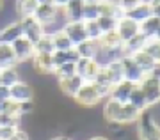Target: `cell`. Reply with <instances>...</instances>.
<instances>
[{
	"instance_id": "8",
	"label": "cell",
	"mask_w": 160,
	"mask_h": 140,
	"mask_svg": "<svg viewBox=\"0 0 160 140\" xmlns=\"http://www.w3.org/2000/svg\"><path fill=\"white\" fill-rule=\"evenodd\" d=\"M116 32H118V36H119V39L123 41V43H126L128 39H132L135 34L141 32V28H139V23L133 22V20H130L128 16H123L118 20V25H116Z\"/></svg>"
},
{
	"instance_id": "51",
	"label": "cell",
	"mask_w": 160,
	"mask_h": 140,
	"mask_svg": "<svg viewBox=\"0 0 160 140\" xmlns=\"http://www.w3.org/2000/svg\"><path fill=\"white\" fill-rule=\"evenodd\" d=\"M0 69H2V67H0Z\"/></svg>"
},
{
	"instance_id": "43",
	"label": "cell",
	"mask_w": 160,
	"mask_h": 140,
	"mask_svg": "<svg viewBox=\"0 0 160 140\" xmlns=\"http://www.w3.org/2000/svg\"><path fill=\"white\" fill-rule=\"evenodd\" d=\"M9 99V87L6 85H0V101Z\"/></svg>"
},
{
	"instance_id": "35",
	"label": "cell",
	"mask_w": 160,
	"mask_h": 140,
	"mask_svg": "<svg viewBox=\"0 0 160 140\" xmlns=\"http://www.w3.org/2000/svg\"><path fill=\"white\" fill-rule=\"evenodd\" d=\"M22 117L20 115H12L7 112H0V126H12V128H20Z\"/></svg>"
},
{
	"instance_id": "23",
	"label": "cell",
	"mask_w": 160,
	"mask_h": 140,
	"mask_svg": "<svg viewBox=\"0 0 160 140\" xmlns=\"http://www.w3.org/2000/svg\"><path fill=\"white\" fill-rule=\"evenodd\" d=\"M11 66H18L12 46L7 43H0V67H11Z\"/></svg>"
},
{
	"instance_id": "17",
	"label": "cell",
	"mask_w": 160,
	"mask_h": 140,
	"mask_svg": "<svg viewBox=\"0 0 160 140\" xmlns=\"http://www.w3.org/2000/svg\"><path fill=\"white\" fill-rule=\"evenodd\" d=\"M82 9H84V0H71L62 7L66 22H78L82 20Z\"/></svg>"
},
{
	"instance_id": "42",
	"label": "cell",
	"mask_w": 160,
	"mask_h": 140,
	"mask_svg": "<svg viewBox=\"0 0 160 140\" xmlns=\"http://www.w3.org/2000/svg\"><path fill=\"white\" fill-rule=\"evenodd\" d=\"M66 57H68V62H73V64H77V60L80 59L78 51L75 50V46H73V48H69V50L66 51Z\"/></svg>"
},
{
	"instance_id": "10",
	"label": "cell",
	"mask_w": 160,
	"mask_h": 140,
	"mask_svg": "<svg viewBox=\"0 0 160 140\" xmlns=\"http://www.w3.org/2000/svg\"><path fill=\"white\" fill-rule=\"evenodd\" d=\"M75 67H77V75H80L86 82H92L102 66L94 59H78Z\"/></svg>"
},
{
	"instance_id": "25",
	"label": "cell",
	"mask_w": 160,
	"mask_h": 140,
	"mask_svg": "<svg viewBox=\"0 0 160 140\" xmlns=\"http://www.w3.org/2000/svg\"><path fill=\"white\" fill-rule=\"evenodd\" d=\"M52 34V41H53V48L55 50H62V51H68L69 48H73V43L69 41V37L62 32V28H59L55 32H50Z\"/></svg>"
},
{
	"instance_id": "30",
	"label": "cell",
	"mask_w": 160,
	"mask_h": 140,
	"mask_svg": "<svg viewBox=\"0 0 160 140\" xmlns=\"http://www.w3.org/2000/svg\"><path fill=\"white\" fill-rule=\"evenodd\" d=\"M128 103H130V105H133L135 108H139L141 112L148 108V103H146V98H144L142 90H141V87H139V85H135V87L132 89V92H130V98H128Z\"/></svg>"
},
{
	"instance_id": "41",
	"label": "cell",
	"mask_w": 160,
	"mask_h": 140,
	"mask_svg": "<svg viewBox=\"0 0 160 140\" xmlns=\"http://www.w3.org/2000/svg\"><path fill=\"white\" fill-rule=\"evenodd\" d=\"M146 2H148L149 9H151V14L160 18V0H146Z\"/></svg>"
},
{
	"instance_id": "9",
	"label": "cell",
	"mask_w": 160,
	"mask_h": 140,
	"mask_svg": "<svg viewBox=\"0 0 160 140\" xmlns=\"http://www.w3.org/2000/svg\"><path fill=\"white\" fill-rule=\"evenodd\" d=\"M121 64H123V71H125V80L132 82V84H139L141 80L144 78V71L137 66V62L133 60L130 55H125L121 59Z\"/></svg>"
},
{
	"instance_id": "1",
	"label": "cell",
	"mask_w": 160,
	"mask_h": 140,
	"mask_svg": "<svg viewBox=\"0 0 160 140\" xmlns=\"http://www.w3.org/2000/svg\"><path fill=\"white\" fill-rule=\"evenodd\" d=\"M137 85L141 87L144 98H146L148 108L158 105L160 103V67H157L155 71H151L148 75H144V78Z\"/></svg>"
},
{
	"instance_id": "4",
	"label": "cell",
	"mask_w": 160,
	"mask_h": 140,
	"mask_svg": "<svg viewBox=\"0 0 160 140\" xmlns=\"http://www.w3.org/2000/svg\"><path fill=\"white\" fill-rule=\"evenodd\" d=\"M73 99L78 103L80 107H96L98 103L102 101V96L98 94L96 85L92 82H84Z\"/></svg>"
},
{
	"instance_id": "38",
	"label": "cell",
	"mask_w": 160,
	"mask_h": 140,
	"mask_svg": "<svg viewBox=\"0 0 160 140\" xmlns=\"http://www.w3.org/2000/svg\"><path fill=\"white\" fill-rule=\"evenodd\" d=\"M142 2H146V0H119V4H118V6L121 7V11L125 12V11H130L132 7L142 4Z\"/></svg>"
},
{
	"instance_id": "26",
	"label": "cell",
	"mask_w": 160,
	"mask_h": 140,
	"mask_svg": "<svg viewBox=\"0 0 160 140\" xmlns=\"http://www.w3.org/2000/svg\"><path fill=\"white\" fill-rule=\"evenodd\" d=\"M146 36L144 34H135L132 39H128L126 43H123V46H125V53L126 55H132V53H135V51H139V50H142L144 48V45H146Z\"/></svg>"
},
{
	"instance_id": "31",
	"label": "cell",
	"mask_w": 160,
	"mask_h": 140,
	"mask_svg": "<svg viewBox=\"0 0 160 140\" xmlns=\"http://www.w3.org/2000/svg\"><path fill=\"white\" fill-rule=\"evenodd\" d=\"M98 43V48H110V46H116V45H121L123 41L119 39V36H118V32L116 30H112V32H105L102 34V37L96 41Z\"/></svg>"
},
{
	"instance_id": "34",
	"label": "cell",
	"mask_w": 160,
	"mask_h": 140,
	"mask_svg": "<svg viewBox=\"0 0 160 140\" xmlns=\"http://www.w3.org/2000/svg\"><path fill=\"white\" fill-rule=\"evenodd\" d=\"M86 23V34H87V39H92V41H98L102 37V28L98 27L96 20H89V22H84Z\"/></svg>"
},
{
	"instance_id": "44",
	"label": "cell",
	"mask_w": 160,
	"mask_h": 140,
	"mask_svg": "<svg viewBox=\"0 0 160 140\" xmlns=\"http://www.w3.org/2000/svg\"><path fill=\"white\" fill-rule=\"evenodd\" d=\"M68 2H71V0H52V4H55V6L59 7V9H62Z\"/></svg>"
},
{
	"instance_id": "20",
	"label": "cell",
	"mask_w": 160,
	"mask_h": 140,
	"mask_svg": "<svg viewBox=\"0 0 160 140\" xmlns=\"http://www.w3.org/2000/svg\"><path fill=\"white\" fill-rule=\"evenodd\" d=\"M105 71L109 73V78L112 82V85L121 82V80H125V71H123V64H121V59L118 60H110L109 64H105Z\"/></svg>"
},
{
	"instance_id": "24",
	"label": "cell",
	"mask_w": 160,
	"mask_h": 140,
	"mask_svg": "<svg viewBox=\"0 0 160 140\" xmlns=\"http://www.w3.org/2000/svg\"><path fill=\"white\" fill-rule=\"evenodd\" d=\"M18 80H20V71H18L16 66L2 67V69H0V85L11 87L12 84H16Z\"/></svg>"
},
{
	"instance_id": "19",
	"label": "cell",
	"mask_w": 160,
	"mask_h": 140,
	"mask_svg": "<svg viewBox=\"0 0 160 140\" xmlns=\"http://www.w3.org/2000/svg\"><path fill=\"white\" fill-rule=\"evenodd\" d=\"M121 101H116L112 98H107V103L103 107V115L107 121H114V123H119V115H121Z\"/></svg>"
},
{
	"instance_id": "29",
	"label": "cell",
	"mask_w": 160,
	"mask_h": 140,
	"mask_svg": "<svg viewBox=\"0 0 160 140\" xmlns=\"http://www.w3.org/2000/svg\"><path fill=\"white\" fill-rule=\"evenodd\" d=\"M160 23V18L158 16H148L144 22L139 23V28H141V34H144L146 37H153L155 32H157V27H158Z\"/></svg>"
},
{
	"instance_id": "50",
	"label": "cell",
	"mask_w": 160,
	"mask_h": 140,
	"mask_svg": "<svg viewBox=\"0 0 160 140\" xmlns=\"http://www.w3.org/2000/svg\"><path fill=\"white\" fill-rule=\"evenodd\" d=\"M38 2L41 4V2H52V0H38Z\"/></svg>"
},
{
	"instance_id": "33",
	"label": "cell",
	"mask_w": 160,
	"mask_h": 140,
	"mask_svg": "<svg viewBox=\"0 0 160 140\" xmlns=\"http://www.w3.org/2000/svg\"><path fill=\"white\" fill-rule=\"evenodd\" d=\"M75 73H77V67L73 62H64L53 69V75H57V78H68V76H73Z\"/></svg>"
},
{
	"instance_id": "12",
	"label": "cell",
	"mask_w": 160,
	"mask_h": 140,
	"mask_svg": "<svg viewBox=\"0 0 160 140\" xmlns=\"http://www.w3.org/2000/svg\"><path fill=\"white\" fill-rule=\"evenodd\" d=\"M30 62H32V69L38 75H52L55 69L53 60H52V53H34Z\"/></svg>"
},
{
	"instance_id": "48",
	"label": "cell",
	"mask_w": 160,
	"mask_h": 140,
	"mask_svg": "<svg viewBox=\"0 0 160 140\" xmlns=\"http://www.w3.org/2000/svg\"><path fill=\"white\" fill-rule=\"evenodd\" d=\"M153 37H157V39H160V23H158V27H157V32H155Z\"/></svg>"
},
{
	"instance_id": "32",
	"label": "cell",
	"mask_w": 160,
	"mask_h": 140,
	"mask_svg": "<svg viewBox=\"0 0 160 140\" xmlns=\"http://www.w3.org/2000/svg\"><path fill=\"white\" fill-rule=\"evenodd\" d=\"M96 23L98 27L102 28V32H112L116 30V25H118V18L114 16H98L96 18Z\"/></svg>"
},
{
	"instance_id": "11",
	"label": "cell",
	"mask_w": 160,
	"mask_h": 140,
	"mask_svg": "<svg viewBox=\"0 0 160 140\" xmlns=\"http://www.w3.org/2000/svg\"><path fill=\"white\" fill-rule=\"evenodd\" d=\"M9 98L14 101H29L34 99V89L29 82L18 80L16 84H12L9 87Z\"/></svg>"
},
{
	"instance_id": "46",
	"label": "cell",
	"mask_w": 160,
	"mask_h": 140,
	"mask_svg": "<svg viewBox=\"0 0 160 140\" xmlns=\"http://www.w3.org/2000/svg\"><path fill=\"white\" fill-rule=\"evenodd\" d=\"M87 140H109L107 137H102V135H96V137H91V138H87Z\"/></svg>"
},
{
	"instance_id": "45",
	"label": "cell",
	"mask_w": 160,
	"mask_h": 140,
	"mask_svg": "<svg viewBox=\"0 0 160 140\" xmlns=\"http://www.w3.org/2000/svg\"><path fill=\"white\" fill-rule=\"evenodd\" d=\"M48 140H73L71 137H68V135H55V137H52V138Z\"/></svg>"
},
{
	"instance_id": "2",
	"label": "cell",
	"mask_w": 160,
	"mask_h": 140,
	"mask_svg": "<svg viewBox=\"0 0 160 140\" xmlns=\"http://www.w3.org/2000/svg\"><path fill=\"white\" fill-rule=\"evenodd\" d=\"M137 124L139 140H160V123H157L151 108H146L141 112Z\"/></svg>"
},
{
	"instance_id": "13",
	"label": "cell",
	"mask_w": 160,
	"mask_h": 140,
	"mask_svg": "<svg viewBox=\"0 0 160 140\" xmlns=\"http://www.w3.org/2000/svg\"><path fill=\"white\" fill-rule=\"evenodd\" d=\"M84 82L86 80L82 78L80 75L75 73L73 76H68V78H59V89H61L62 94L69 96V98H75V94L78 92V89L82 87Z\"/></svg>"
},
{
	"instance_id": "6",
	"label": "cell",
	"mask_w": 160,
	"mask_h": 140,
	"mask_svg": "<svg viewBox=\"0 0 160 140\" xmlns=\"http://www.w3.org/2000/svg\"><path fill=\"white\" fill-rule=\"evenodd\" d=\"M11 46H12V51H14V57H16L18 64L29 62L32 59V55H34V45H32V41H29L23 36H20L18 39L12 41Z\"/></svg>"
},
{
	"instance_id": "49",
	"label": "cell",
	"mask_w": 160,
	"mask_h": 140,
	"mask_svg": "<svg viewBox=\"0 0 160 140\" xmlns=\"http://www.w3.org/2000/svg\"><path fill=\"white\" fill-rule=\"evenodd\" d=\"M2 9H4V0H0V12H2Z\"/></svg>"
},
{
	"instance_id": "39",
	"label": "cell",
	"mask_w": 160,
	"mask_h": 140,
	"mask_svg": "<svg viewBox=\"0 0 160 140\" xmlns=\"http://www.w3.org/2000/svg\"><path fill=\"white\" fill-rule=\"evenodd\" d=\"M14 131H16V128H12V126H0V140H9Z\"/></svg>"
},
{
	"instance_id": "37",
	"label": "cell",
	"mask_w": 160,
	"mask_h": 140,
	"mask_svg": "<svg viewBox=\"0 0 160 140\" xmlns=\"http://www.w3.org/2000/svg\"><path fill=\"white\" fill-rule=\"evenodd\" d=\"M52 60H53V66L57 67L64 62H68V57H66V51L62 50H53L52 51Z\"/></svg>"
},
{
	"instance_id": "3",
	"label": "cell",
	"mask_w": 160,
	"mask_h": 140,
	"mask_svg": "<svg viewBox=\"0 0 160 140\" xmlns=\"http://www.w3.org/2000/svg\"><path fill=\"white\" fill-rule=\"evenodd\" d=\"M59 9L55 4H52V2H41V4H38V9H36L34 16L38 18V22L46 28L53 27L55 23L59 22Z\"/></svg>"
},
{
	"instance_id": "14",
	"label": "cell",
	"mask_w": 160,
	"mask_h": 140,
	"mask_svg": "<svg viewBox=\"0 0 160 140\" xmlns=\"http://www.w3.org/2000/svg\"><path fill=\"white\" fill-rule=\"evenodd\" d=\"M135 85L137 84H132V82H128V80H121V82H118V84L112 85L109 98H112V99H116V101H121V103H126L128 98H130L132 89H133Z\"/></svg>"
},
{
	"instance_id": "21",
	"label": "cell",
	"mask_w": 160,
	"mask_h": 140,
	"mask_svg": "<svg viewBox=\"0 0 160 140\" xmlns=\"http://www.w3.org/2000/svg\"><path fill=\"white\" fill-rule=\"evenodd\" d=\"M38 0H14V12L18 16H32L38 9Z\"/></svg>"
},
{
	"instance_id": "18",
	"label": "cell",
	"mask_w": 160,
	"mask_h": 140,
	"mask_svg": "<svg viewBox=\"0 0 160 140\" xmlns=\"http://www.w3.org/2000/svg\"><path fill=\"white\" fill-rule=\"evenodd\" d=\"M75 50L78 51L80 59H94L98 53V43L92 39H84L82 43L75 45Z\"/></svg>"
},
{
	"instance_id": "28",
	"label": "cell",
	"mask_w": 160,
	"mask_h": 140,
	"mask_svg": "<svg viewBox=\"0 0 160 140\" xmlns=\"http://www.w3.org/2000/svg\"><path fill=\"white\" fill-rule=\"evenodd\" d=\"M100 16V6L98 0H84V9H82V20L89 22V20H96Z\"/></svg>"
},
{
	"instance_id": "15",
	"label": "cell",
	"mask_w": 160,
	"mask_h": 140,
	"mask_svg": "<svg viewBox=\"0 0 160 140\" xmlns=\"http://www.w3.org/2000/svg\"><path fill=\"white\" fill-rule=\"evenodd\" d=\"M130 57H132L135 62H137V66L141 67V69H142L146 75L151 73V71H155V69L158 67V64H157V60H155V57L149 55L148 51H144V50L135 51V53H132Z\"/></svg>"
},
{
	"instance_id": "27",
	"label": "cell",
	"mask_w": 160,
	"mask_h": 140,
	"mask_svg": "<svg viewBox=\"0 0 160 140\" xmlns=\"http://www.w3.org/2000/svg\"><path fill=\"white\" fill-rule=\"evenodd\" d=\"M55 50L53 48V41H52V34L46 30L39 39L34 43V53H52Z\"/></svg>"
},
{
	"instance_id": "36",
	"label": "cell",
	"mask_w": 160,
	"mask_h": 140,
	"mask_svg": "<svg viewBox=\"0 0 160 140\" xmlns=\"http://www.w3.org/2000/svg\"><path fill=\"white\" fill-rule=\"evenodd\" d=\"M36 110V105H34V101L29 99V101H20V115H32Z\"/></svg>"
},
{
	"instance_id": "22",
	"label": "cell",
	"mask_w": 160,
	"mask_h": 140,
	"mask_svg": "<svg viewBox=\"0 0 160 140\" xmlns=\"http://www.w3.org/2000/svg\"><path fill=\"white\" fill-rule=\"evenodd\" d=\"M125 16H128L130 20H133V22H144L148 16H151V9H149L148 2H142V4H139V6L132 7L130 11H125Z\"/></svg>"
},
{
	"instance_id": "47",
	"label": "cell",
	"mask_w": 160,
	"mask_h": 140,
	"mask_svg": "<svg viewBox=\"0 0 160 140\" xmlns=\"http://www.w3.org/2000/svg\"><path fill=\"white\" fill-rule=\"evenodd\" d=\"M155 60H157V64H158V67H160V48H158V51L155 53Z\"/></svg>"
},
{
	"instance_id": "5",
	"label": "cell",
	"mask_w": 160,
	"mask_h": 140,
	"mask_svg": "<svg viewBox=\"0 0 160 140\" xmlns=\"http://www.w3.org/2000/svg\"><path fill=\"white\" fill-rule=\"evenodd\" d=\"M20 25H22L23 37H27L29 41H32V45L46 32L45 27L38 22V18H36L34 14H32V16H22L20 18Z\"/></svg>"
},
{
	"instance_id": "7",
	"label": "cell",
	"mask_w": 160,
	"mask_h": 140,
	"mask_svg": "<svg viewBox=\"0 0 160 140\" xmlns=\"http://www.w3.org/2000/svg\"><path fill=\"white\" fill-rule=\"evenodd\" d=\"M62 32L69 37V41L73 45H78L84 39H87V34H86V23L84 20H78V22H66L62 25Z\"/></svg>"
},
{
	"instance_id": "16",
	"label": "cell",
	"mask_w": 160,
	"mask_h": 140,
	"mask_svg": "<svg viewBox=\"0 0 160 140\" xmlns=\"http://www.w3.org/2000/svg\"><path fill=\"white\" fill-rule=\"evenodd\" d=\"M20 36H23L20 20H18V22L7 23L6 27H0V43H7V45H11L12 41L18 39Z\"/></svg>"
},
{
	"instance_id": "40",
	"label": "cell",
	"mask_w": 160,
	"mask_h": 140,
	"mask_svg": "<svg viewBox=\"0 0 160 140\" xmlns=\"http://www.w3.org/2000/svg\"><path fill=\"white\" fill-rule=\"evenodd\" d=\"M9 140H30V135L22 128H16V131L12 133V137Z\"/></svg>"
}]
</instances>
